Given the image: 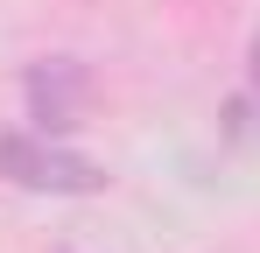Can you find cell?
Here are the masks:
<instances>
[{
  "label": "cell",
  "mask_w": 260,
  "mask_h": 253,
  "mask_svg": "<svg viewBox=\"0 0 260 253\" xmlns=\"http://www.w3.org/2000/svg\"><path fill=\"white\" fill-rule=\"evenodd\" d=\"M253 99H260V42H253Z\"/></svg>",
  "instance_id": "obj_3"
},
{
  "label": "cell",
  "mask_w": 260,
  "mask_h": 253,
  "mask_svg": "<svg viewBox=\"0 0 260 253\" xmlns=\"http://www.w3.org/2000/svg\"><path fill=\"white\" fill-rule=\"evenodd\" d=\"M0 176L21 183V190H49V197H91V190H106V169L71 155L63 141H49L43 126L36 134H0Z\"/></svg>",
  "instance_id": "obj_1"
},
{
  "label": "cell",
  "mask_w": 260,
  "mask_h": 253,
  "mask_svg": "<svg viewBox=\"0 0 260 253\" xmlns=\"http://www.w3.org/2000/svg\"><path fill=\"white\" fill-rule=\"evenodd\" d=\"M85 64L78 56H49V64H36L28 71V120L43 126V134H63V126H78V113H85Z\"/></svg>",
  "instance_id": "obj_2"
}]
</instances>
